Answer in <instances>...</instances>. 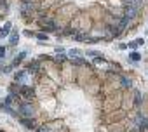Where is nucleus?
Here are the masks:
<instances>
[{"label":"nucleus","instance_id":"obj_19","mask_svg":"<svg viewBox=\"0 0 148 132\" xmlns=\"http://www.w3.org/2000/svg\"><path fill=\"white\" fill-rule=\"evenodd\" d=\"M146 33H148V31H146Z\"/></svg>","mask_w":148,"mask_h":132},{"label":"nucleus","instance_id":"obj_17","mask_svg":"<svg viewBox=\"0 0 148 132\" xmlns=\"http://www.w3.org/2000/svg\"><path fill=\"white\" fill-rule=\"evenodd\" d=\"M4 56H5V49H4V47H0V59H2Z\"/></svg>","mask_w":148,"mask_h":132},{"label":"nucleus","instance_id":"obj_16","mask_svg":"<svg viewBox=\"0 0 148 132\" xmlns=\"http://www.w3.org/2000/svg\"><path fill=\"white\" fill-rule=\"evenodd\" d=\"M73 63H75V64H82V63H84V61H82V59H80V57H75V59H73Z\"/></svg>","mask_w":148,"mask_h":132},{"label":"nucleus","instance_id":"obj_10","mask_svg":"<svg viewBox=\"0 0 148 132\" xmlns=\"http://www.w3.org/2000/svg\"><path fill=\"white\" fill-rule=\"evenodd\" d=\"M129 59H131V61L134 63V61H138V59H141V57H139V54H138V52H131V56H129Z\"/></svg>","mask_w":148,"mask_h":132},{"label":"nucleus","instance_id":"obj_14","mask_svg":"<svg viewBox=\"0 0 148 132\" xmlns=\"http://www.w3.org/2000/svg\"><path fill=\"white\" fill-rule=\"evenodd\" d=\"M122 84H124V85H125V87H131V82H129V80H127V78H122Z\"/></svg>","mask_w":148,"mask_h":132},{"label":"nucleus","instance_id":"obj_7","mask_svg":"<svg viewBox=\"0 0 148 132\" xmlns=\"http://www.w3.org/2000/svg\"><path fill=\"white\" fill-rule=\"evenodd\" d=\"M139 45H143V38H136V40H132V42L129 44V47H131V49H138Z\"/></svg>","mask_w":148,"mask_h":132},{"label":"nucleus","instance_id":"obj_3","mask_svg":"<svg viewBox=\"0 0 148 132\" xmlns=\"http://www.w3.org/2000/svg\"><path fill=\"white\" fill-rule=\"evenodd\" d=\"M136 122L139 123V129H141V130H145V129H148V120H146L145 116H141V115H139V116L136 118Z\"/></svg>","mask_w":148,"mask_h":132},{"label":"nucleus","instance_id":"obj_11","mask_svg":"<svg viewBox=\"0 0 148 132\" xmlns=\"http://www.w3.org/2000/svg\"><path fill=\"white\" fill-rule=\"evenodd\" d=\"M66 59H68V57H66L64 54H59V56H56V59H54V61H58V63H64Z\"/></svg>","mask_w":148,"mask_h":132},{"label":"nucleus","instance_id":"obj_15","mask_svg":"<svg viewBox=\"0 0 148 132\" xmlns=\"http://www.w3.org/2000/svg\"><path fill=\"white\" fill-rule=\"evenodd\" d=\"M4 103H5V104H11V103H12V96H7V97H5V101H4Z\"/></svg>","mask_w":148,"mask_h":132},{"label":"nucleus","instance_id":"obj_5","mask_svg":"<svg viewBox=\"0 0 148 132\" xmlns=\"http://www.w3.org/2000/svg\"><path fill=\"white\" fill-rule=\"evenodd\" d=\"M19 90H21V94H23L25 97H28V96H30V97H33V94H35V90H33V89H26V87H21Z\"/></svg>","mask_w":148,"mask_h":132},{"label":"nucleus","instance_id":"obj_6","mask_svg":"<svg viewBox=\"0 0 148 132\" xmlns=\"http://www.w3.org/2000/svg\"><path fill=\"white\" fill-rule=\"evenodd\" d=\"M21 123H23L25 127H28V129H33V127H35V122H33L32 118H21Z\"/></svg>","mask_w":148,"mask_h":132},{"label":"nucleus","instance_id":"obj_18","mask_svg":"<svg viewBox=\"0 0 148 132\" xmlns=\"http://www.w3.org/2000/svg\"><path fill=\"white\" fill-rule=\"evenodd\" d=\"M23 33H25L26 37H35V33H33V31H28V30H26V31H23Z\"/></svg>","mask_w":148,"mask_h":132},{"label":"nucleus","instance_id":"obj_2","mask_svg":"<svg viewBox=\"0 0 148 132\" xmlns=\"http://www.w3.org/2000/svg\"><path fill=\"white\" fill-rule=\"evenodd\" d=\"M11 28H12V24H11V23H5V24L2 26V30H0V38H5V37L9 35Z\"/></svg>","mask_w":148,"mask_h":132},{"label":"nucleus","instance_id":"obj_1","mask_svg":"<svg viewBox=\"0 0 148 132\" xmlns=\"http://www.w3.org/2000/svg\"><path fill=\"white\" fill-rule=\"evenodd\" d=\"M19 113H23L25 116H33V115H35V110H33V106H32V104L25 103V104H21V108H19Z\"/></svg>","mask_w":148,"mask_h":132},{"label":"nucleus","instance_id":"obj_4","mask_svg":"<svg viewBox=\"0 0 148 132\" xmlns=\"http://www.w3.org/2000/svg\"><path fill=\"white\" fill-rule=\"evenodd\" d=\"M9 42H11V45H18V42H19V35H18V31L11 33V37H9Z\"/></svg>","mask_w":148,"mask_h":132},{"label":"nucleus","instance_id":"obj_13","mask_svg":"<svg viewBox=\"0 0 148 132\" xmlns=\"http://www.w3.org/2000/svg\"><path fill=\"white\" fill-rule=\"evenodd\" d=\"M80 52L77 50V49H73V50H70V56H73V57H75V56H79Z\"/></svg>","mask_w":148,"mask_h":132},{"label":"nucleus","instance_id":"obj_8","mask_svg":"<svg viewBox=\"0 0 148 132\" xmlns=\"http://www.w3.org/2000/svg\"><path fill=\"white\" fill-rule=\"evenodd\" d=\"M28 70H30L32 73H37V71H38V61H33L32 64H28Z\"/></svg>","mask_w":148,"mask_h":132},{"label":"nucleus","instance_id":"obj_9","mask_svg":"<svg viewBox=\"0 0 148 132\" xmlns=\"http://www.w3.org/2000/svg\"><path fill=\"white\" fill-rule=\"evenodd\" d=\"M23 77H25V71H18V73L14 75V80H16V82H21Z\"/></svg>","mask_w":148,"mask_h":132},{"label":"nucleus","instance_id":"obj_12","mask_svg":"<svg viewBox=\"0 0 148 132\" xmlns=\"http://www.w3.org/2000/svg\"><path fill=\"white\" fill-rule=\"evenodd\" d=\"M35 37H37L38 40H47V35H42V33H35Z\"/></svg>","mask_w":148,"mask_h":132}]
</instances>
